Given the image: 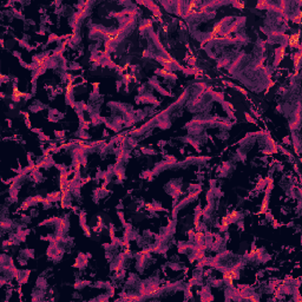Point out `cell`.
Instances as JSON below:
<instances>
[{"label": "cell", "mask_w": 302, "mask_h": 302, "mask_svg": "<svg viewBox=\"0 0 302 302\" xmlns=\"http://www.w3.org/2000/svg\"><path fill=\"white\" fill-rule=\"evenodd\" d=\"M288 44L291 48L300 47V32H296V33H294L288 37Z\"/></svg>", "instance_id": "6da1fadb"}, {"label": "cell", "mask_w": 302, "mask_h": 302, "mask_svg": "<svg viewBox=\"0 0 302 302\" xmlns=\"http://www.w3.org/2000/svg\"><path fill=\"white\" fill-rule=\"evenodd\" d=\"M236 277H237V273L235 270H228L223 274V279L228 282V284H232Z\"/></svg>", "instance_id": "7a4b0ae2"}, {"label": "cell", "mask_w": 302, "mask_h": 302, "mask_svg": "<svg viewBox=\"0 0 302 302\" xmlns=\"http://www.w3.org/2000/svg\"><path fill=\"white\" fill-rule=\"evenodd\" d=\"M222 32V22H218V24H215L213 27V32H211V37L210 39H214L215 37H217V34H220Z\"/></svg>", "instance_id": "3957f363"}, {"label": "cell", "mask_w": 302, "mask_h": 302, "mask_svg": "<svg viewBox=\"0 0 302 302\" xmlns=\"http://www.w3.org/2000/svg\"><path fill=\"white\" fill-rule=\"evenodd\" d=\"M197 5L198 4L196 3V1H190L189 3V5H188V9H187V15H191V14H195L196 12V7H197Z\"/></svg>", "instance_id": "277c9868"}, {"label": "cell", "mask_w": 302, "mask_h": 302, "mask_svg": "<svg viewBox=\"0 0 302 302\" xmlns=\"http://www.w3.org/2000/svg\"><path fill=\"white\" fill-rule=\"evenodd\" d=\"M22 97L26 98V97H28V95H27V93L21 92V91H19L17 86H14L13 87V98L15 99V100H19L20 98H22Z\"/></svg>", "instance_id": "5b68a950"}, {"label": "cell", "mask_w": 302, "mask_h": 302, "mask_svg": "<svg viewBox=\"0 0 302 302\" xmlns=\"http://www.w3.org/2000/svg\"><path fill=\"white\" fill-rule=\"evenodd\" d=\"M157 59H158L160 62H162L163 64H165V65H168V64H173V63H176V62H175V59H173L172 57H170V56H168L166 58H165V57H158Z\"/></svg>", "instance_id": "8992f818"}, {"label": "cell", "mask_w": 302, "mask_h": 302, "mask_svg": "<svg viewBox=\"0 0 302 302\" xmlns=\"http://www.w3.org/2000/svg\"><path fill=\"white\" fill-rule=\"evenodd\" d=\"M71 74H69V79H70V83L66 85V96H70L73 91V85H72V78L70 77Z\"/></svg>", "instance_id": "52a82bcc"}, {"label": "cell", "mask_w": 302, "mask_h": 302, "mask_svg": "<svg viewBox=\"0 0 302 302\" xmlns=\"http://www.w3.org/2000/svg\"><path fill=\"white\" fill-rule=\"evenodd\" d=\"M300 59H301V54L300 53H296V54H294V57H293V60H294V65H295V67H299V65H300Z\"/></svg>", "instance_id": "ba28073f"}, {"label": "cell", "mask_w": 302, "mask_h": 302, "mask_svg": "<svg viewBox=\"0 0 302 302\" xmlns=\"http://www.w3.org/2000/svg\"><path fill=\"white\" fill-rule=\"evenodd\" d=\"M268 197H266V198L263 199V202H262V205H261V211L260 213H264L267 209H268Z\"/></svg>", "instance_id": "9c48e42d"}, {"label": "cell", "mask_w": 302, "mask_h": 302, "mask_svg": "<svg viewBox=\"0 0 302 302\" xmlns=\"http://www.w3.org/2000/svg\"><path fill=\"white\" fill-rule=\"evenodd\" d=\"M80 165H81L80 161H77V164H76V168H74L76 172H78V171H79V170H80Z\"/></svg>", "instance_id": "30bf717a"}, {"label": "cell", "mask_w": 302, "mask_h": 302, "mask_svg": "<svg viewBox=\"0 0 302 302\" xmlns=\"http://www.w3.org/2000/svg\"><path fill=\"white\" fill-rule=\"evenodd\" d=\"M234 5L237 6V7H240V9H243V7H244V4H242V3H237V1H236V3H234Z\"/></svg>", "instance_id": "8fae6325"}, {"label": "cell", "mask_w": 302, "mask_h": 302, "mask_svg": "<svg viewBox=\"0 0 302 302\" xmlns=\"http://www.w3.org/2000/svg\"><path fill=\"white\" fill-rule=\"evenodd\" d=\"M202 236H203V234H202V232H197V234H196V240H197V241H201Z\"/></svg>", "instance_id": "7c38bea8"}, {"label": "cell", "mask_w": 302, "mask_h": 302, "mask_svg": "<svg viewBox=\"0 0 302 302\" xmlns=\"http://www.w3.org/2000/svg\"><path fill=\"white\" fill-rule=\"evenodd\" d=\"M300 18H301V13H299V15H297V17L294 18V21H296V22H299V24H300Z\"/></svg>", "instance_id": "4fadbf2b"}, {"label": "cell", "mask_w": 302, "mask_h": 302, "mask_svg": "<svg viewBox=\"0 0 302 302\" xmlns=\"http://www.w3.org/2000/svg\"><path fill=\"white\" fill-rule=\"evenodd\" d=\"M84 231L86 232V235H87V236L91 235V232H90V230H89V228H87V226H84Z\"/></svg>", "instance_id": "5bb4252c"}, {"label": "cell", "mask_w": 302, "mask_h": 302, "mask_svg": "<svg viewBox=\"0 0 302 302\" xmlns=\"http://www.w3.org/2000/svg\"><path fill=\"white\" fill-rule=\"evenodd\" d=\"M125 80H126V83L130 81V74H125Z\"/></svg>", "instance_id": "9a60e30c"}, {"label": "cell", "mask_w": 302, "mask_h": 302, "mask_svg": "<svg viewBox=\"0 0 302 302\" xmlns=\"http://www.w3.org/2000/svg\"><path fill=\"white\" fill-rule=\"evenodd\" d=\"M283 54H284V47H282V48H281V57H280V58H282V57H283Z\"/></svg>", "instance_id": "2e32d148"}, {"label": "cell", "mask_w": 302, "mask_h": 302, "mask_svg": "<svg viewBox=\"0 0 302 302\" xmlns=\"http://www.w3.org/2000/svg\"><path fill=\"white\" fill-rule=\"evenodd\" d=\"M98 85H99V84H98V83H95V84H93V86H95L96 89H98Z\"/></svg>", "instance_id": "e0dca14e"}]
</instances>
